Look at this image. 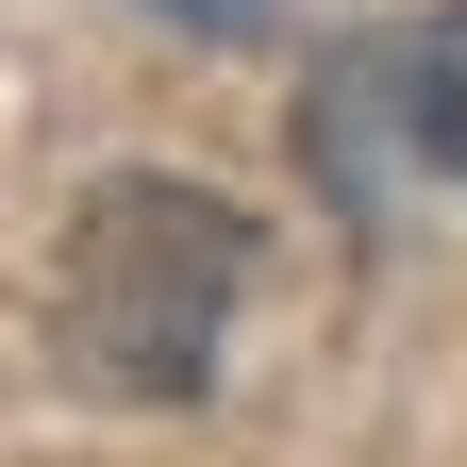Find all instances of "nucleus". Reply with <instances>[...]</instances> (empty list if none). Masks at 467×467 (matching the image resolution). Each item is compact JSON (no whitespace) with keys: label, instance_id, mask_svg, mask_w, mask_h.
Wrapping results in <instances>:
<instances>
[{"label":"nucleus","instance_id":"obj_3","mask_svg":"<svg viewBox=\"0 0 467 467\" xmlns=\"http://www.w3.org/2000/svg\"><path fill=\"white\" fill-rule=\"evenodd\" d=\"M150 17H184V34H251L267 0H150Z\"/></svg>","mask_w":467,"mask_h":467},{"label":"nucleus","instance_id":"obj_2","mask_svg":"<svg viewBox=\"0 0 467 467\" xmlns=\"http://www.w3.org/2000/svg\"><path fill=\"white\" fill-rule=\"evenodd\" d=\"M384 84H400V167L467 184V0L418 17V34H384Z\"/></svg>","mask_w":467,"mask_h":467},{"label":"nucleus","instance_id":"obj_1","mask_svg":"<svg viewBox=\"0 0 467 467\" xmlns=\"http://www.w3.org/2000/svg\"><path fill=\"white\" fill-rule=\"evenodd\" d=\"M251 251L267 234L217 184H184V167L84 184L67 251H50V350H67V384H100V400H201L234 301H251Z\"/></svg>","mask_w":467,"mask_h":467}]
</instances>
